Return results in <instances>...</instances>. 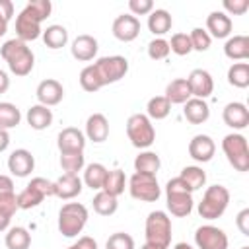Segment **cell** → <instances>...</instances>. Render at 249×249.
I'll use <instances>...</instances> for the list:
<instances>
[{
    "mask_svg": "<svg viewBox=\"0 0 249 249\" xmlns=\"http://www.w3.org/2000/svg\"><path fill=\"white\" fill-rule=\"evenodd\" d=\"M0 54H2V58L8 62L10 72L16 74V76H27V74L33 70L35 54H33V51L27 47V43H23V41L18 39V37L8 39V41L0 47Z\"/></svg>",
    "mask_w": 249,
    "mask_h": 249,
    "instance_id": "obj_1",
    "label": "cell"
},
{
    "mask_svg": "<svg viewBox=\"0 0 249 249\" xmlns=\"http://www.w3.org/2000/svg\"><path fill=\"white\" fill-rule=\"evenodd\" d=\"M165 200H167V210L177 216V218H185L193 212V193L189 191V187L177 177L169 179L165 185Z\"/></svg>",
    "mask_w": 249,
    "mask_h": 249,
    "instance_id": "obj_2",
    "label": "cell"
},
{
    "mask_svg": "<svg viewBox=\"0 0 249 249\" xmlns=\"http://www.w3.org/2000/svg\"><path fill=\"white\" fill-rule=\"evenodd\" d=\"M88 224V208L80 202H66L58 210V231L64 237H76Z\"/></svg>",
    "mask_w": 249,
    "mask_h": 249,
    "instance_id": "obj_3",
    "label": "cell"
},
{
    "mask_svg": "<svg viewBox=\"0 0 249 249\" xmlns=\"http://www.w3.org/2000/svg\"><path fill=\"white\" fill-rule=\"evenodd\" d=\"M230 204V191L224 185H212L204 191L202 200L198 202V214L204 220L220 218Z\"/></svg>",
    "mask_w": 249,
    "mask_h": 249,
    "instance_id": "obj_4",
    "label": "cell"
},
{
    "mask_svg": "<svg viewBox=\"0 0 249 249\" xmlns=\"http://www.w3.org/2000/svg\"><path fill=\"white\" fill-rule=\"evenodd\" d=\"M146 243L167 249L171 243V218L163 210H154L146 218Z\"/></svg>",
    "mask_w": 249,
    "mask_h": 249,
    "instance_id": "obj_5",
    "label": "cell"
},
{
    "mask_svg": "<svg viewBox=\"0 0 249 249\" xmlns=\"http://www.w3.org/2000/svg\"><path fill=\"white\" fill-rule=\"evenodd\" d=\"M126 136L134 148H150L156 140V130L152 121L144 113H134L126 121Z\"/></svg>",
    "mask_w": 249,
    "mask_h": 249,
    "instance_id": "obj_6",
    "label": "cell"
},
{
    "mask_svg": "<svg viewBox=\"0 0 249 249\" xmlns=\"http://www.w3.org/2000/svg\"><path fill=\"white\" fill-rule=\"evenodd\" d=\"M222 150L228 158V161L233 165L237 171H247L249 169V146L247 138L239 132L226 134L222 140Z\"/></svg>",
    "mask_w": 249,
    "mask_h": 249,
    "instance_id": "obj_7",
    "label": "cell"
},
{
    "mask_svg": "<svg viewBox=\"0 0 249 249\" xmlns=\"http://www.w3.org/2000/svg\"><path fill=\"white\" fill-rule=\"evenodd\" d=\"M93 70L101 82V86L107 84H115L121 78H124V74L128 72V60L121 54H113V56H101L97 58L93 64Z\"/></svg>",
    "mask_w": 249,
    "mask_h": 249,
    "instance_id": "obj_8",
    "label": "cell"
},
{
    "mask_svg": "<svg viewBox=\"0 0 249 249\" xmlns=\"http://www.w3.org/2000/svg\"><path fill=\"white\" fill-rule=\"evenodd\" d=\"M128 191H130L132 198L142 200V202H156L160 198V195H161L156 175L136 173V171L128 179Z\"/></svg>",
    "mask_w": 249,
    "mask_h": 249,
    "instance_id": "obj_9",
    "label": "cell"
},
{
    "mask_svg": "<svg viewBox=\"0 0 249 249\" xmlns=\"http://www.w3.org/2000/svg\"><path fill=\"white\" fill-rule=\"evenodd\" d=\"M195 243L198 249H228V235L224 233V230L212 224H204L196 228Z\"/></svg>",
    "mask_w": 249,
    "mask_h": 249,
    "instance_id": "obj_10",
    "label": "cell"
},
{
    "mask_svg": "<svg viewBox=\"0 0 249 249\" xmlns=\"http://www.w3.org/2000/svg\"><path fill=\"white\" fill-rule=\"evenodd\" d=\"M41 33H43V29H41V21L37 19V16L29 8H23L16 18V35H18V39L27 43V41H35L37 37H41Z\"/></svg>",
    "mask_w": 249,
    "mask_h": 249,
    "instance_id": "obj_11",
    "label": "cell"
},
{
    "mask_svg": "<svg viewBox=\"0 0 249 249\" xmlns=\"http://www.w3.org/2000/svg\"><path fill=\"white\" fill-rule=\"evenodd\" d=\"M187 84H189L191 95L193 97H198V99H206L214 91V80H212L210 72L208 70H202V68H195L189 74Z\"/></svg>",
    "mask_w": 249,
    "mask_h": 249,
    "instance_id": "obj_12",
    "label": "cell"
},
{
    "mask_svg": "<svg viewBox=\"0 0 249 249\" xmlns=\"http://www.w3.org/2000/svg\"><path fill=\"white\" fill-rule=\"evenodd\" d=\"M111 29H113V35L119 41L128 43V41H134L138 37V33H140V21L132 14H121V16L115 18Z\"/></svg>",
    "mask_w": 249,
    "mask_h": 249,
    "instance_id": "obj_13",
    "label": "cell"
},
{
    "mask_svg": "<svg viewBox=\"0 0 249 249\" xmlns=\"http://www.w3.org/2000/svg\"><path fill=\"white\" fill-rule=\"evenodd\" d=\"M35 95H37V101L45 107H53V105H58L64 97V88L58 80H53V78H47L43 82H39L37 89H35Z\"/></svg>",
    "mask_w": 249,
    "mask_h": 249,
    "instance_id": "obj_14",
    "label": "cell"
},
{
    "mask_svg": "<svg viewBox=\"0 0 249 249\" xmlns=\"http://www.w3.org/2000/svg\"><path fill=\"white\" fill-rule=\"evenodd\" d=\"M56 146L60 154H70V152H84L86 148V136L80 128L76 126H66L58 132Z\"/></svg>",
    "mask_w": 249,
    "mask_h": 249,
    "instance_id": "obj_15",
    "label": "cell"
},
{
    "mask_svg": "<svg viewBox=\"0 0 249 249\" xmlns=\"http://www.w3.org/2000/svg\"><path fill=\"white\" fill-rule=\"evenodd\" d=\"M214 152H216V144L208 134H196L189 142V156L195 161H200V163L210 161L214 158Z\"/></svg>",
    "mask_w": 249,
    "mask_h": 249,
    "instance_id": "obj_16",
    "label": "cell"
},
{
    "mask_svg": "<svg viewBox=\"0 0 249 249\" xmlns=\"http://www.w3.org/2000/svg\"><path fill=\"white\" fill-rule=\"evenodd\" d=\"M33 167H35V158L25 148L14 150L8 158V169L16 177H27L33 171Z\"/></svg>",
    "mask_w": 249,
    "mask_h": 249,
    "instance_id": "obj_17",
    "label": "cell"
},
{
    "mask_svg": "<svg viewBox=\"0 0 249 249\" xmlns=\"http://www.w3.org/2000/svg\"><path fill=\"white\" fill-rule=\"evenodd\" d=\"M231 27H233V21H231V18H230L226 12L214 10V12H210L208 18H206V33H208L210 37H216V39L230 37Z\"/></svg>",
    "mask_w": 249,
    "mask_h": 249,
    "instance_id": "obj_18",
    "label": "cell"
},
{
    "mask_svg": "<svg viewBox=\"0 0 249 249\" xmlns=\"http://www.w3.org/2000/svg\"><path fill=\"white\" fill-rule=\"evenodd\" d=\"M222 119L230 128L241 130L249 124V109L245 107V103L241 101H231L224 107L222 111Z\"/></svg>",
    "mask_w": 249,
    "mask_h": 249,
    "instance_id": "obj_19",
    "label": "cell"
},
{
    "mask_svg": "<svg viewBox=\"0 0 249 249\" xmlns=\"http://www.w3.org/2000/svg\"><path fill=\"white\" fill-rule=\"evenodd\" d=\"M82 179L74 173H62L56 181H54V196L62 198V200H70L74 196H78L82 193Z\"/></svg>",
    "mask_w": 249,
    "mask_h": 249,
    "instance_id": "obj_20",
    "label": "cell"
},
{
    "mask_svg": "<svg viewBox=\"0 0 249 249\" xmlns=\"http://www.w3.org/2000/svg\"><path fill=\"white\" fill-rule=\"evenodd\" d=\"M97 39L93 35H88V33H82L78 35L74 41H72V47H70V53L76 60H91L95 54H97Z\"/></svg>",
    "mask_w": 249,
    "mask_h": 249,
    "instance_id": "obj_21",
    "label": "cell"
},
{
    "mask_svg": "<svg viewBox=\"0 0 249 249\" xmlns=\"http://www.w3.org/2000/svg\"><path fill=\"white\" fill-rule=\"evenodd\" d=\"M86 136L93 142H105L109 136V121L103 113H93L86 121Z\"/></svg>",
    "mask_w": 249,
    "mask_h": 249,
    "instance_id": "obj_22",
    "label": "cell"
},
{
    "mask_svg": "<svg viewBox=\"0 0 249 249\" xmlns=\"http://www.w3.org/2000/svg\"><path fill=\"white\" fill-rule=\"evenodd\" d=\"M185 109H183V115L189 123L193 124H202L208 121L210 117V107L204 99H198V97H191L187 103H183Z\"/></svg>",
    "mask_w": 249,
    "mask_h": 249,
    "instance_id": "obj_23",
    "label": "cell"
},
{
    "mask_svg": "<svg viewBox=\"0 0 249 249\" xmlns=\"http://www.w3.org/2000/svg\"><path fill=\"white\" fill-rule=\"evenodd\" d=\"M25 119H27V124H29L33 130H45V128H49L51 123H53V111H51L49 107L37 103V105H31V107L27 109Z\"/></svg>",
    "mask_w": 249,
    "mask_h": 249,
    "instance_id": "obj_24",
    "label": "cell"
},
{
    "mask_svg": "<svg viewBox=\"0 0 249 249\" xmlns=\"http://www.w3.org/2000/svg\"><path fill=\"white\" fill-rule=\"evenodd\" d=\"M191 89H189V84H187V78H175L167 84L165 88V99L173 105H183L191 99Z\"/></svg>",
    "mask_w": 249,
    "mask_h": 249,
    "instance_id": "obj_25",
    "label": "cell"
},
{
    "mask_svg": "<svg viewBox=\"0 0 249 249\" xmlns=\"http://www.w3.org/2000/svg\"><path fill=\"white\" fill-rule=\"evenodd\" d=\"M224 54L231 60H245L249 58V37L247 35H233L224 45Z\"/></svg>",
    "mask_w": 249,
    "mask_h": 249,
    "instance_id": "obj_26",
    "label": "cell"
},
{
    "mask_svg": "<svg viewBox=\"0 0 249 249\" xmlns=\"http://www.w3.org/2000/svg\"><path fill=\"white\" fill-rule=\"evenodd\" d=\"M171 14L163 8H156L148 14V29L154 33V35H163L171 29Z\"/></svg>",
    "mask_w": 249,
    "mask_h": 249,
    "instance_id": "obj_27",
    "label": "cell"
},
{
    "mask_svg": "<svg viewBox=\"0 0 249 249\" xmlns=\"http://www.w3.org/2000/svg\"><path fill=\"white\" fill-rule=\"evenodd\" d=\"M107 167L99 161H93L89 165H86L84 169V181L91 191H101L103 189V183H105V177H107Z\"/></svg>",
    "mask_w": 249,
    "mask_h": 249,
    "instance_id": "obj_28",
    "label": "cell"
},
{
    "mask_svg": "<svg viewBox=\"0 0 249 249\" xmlns=\"http://www.w3.org/2000/svg\"><path fill=\"white\" fill-rule=\"evenodd\" d=\"M45 45L49 49H62L66 43H68V31L64 25H58V23H53L49 25L43 33H41Z\"/></svg>",
    "mask_w": 249,
    "mask_h": 249,
    "instance_id": "obj_29",
    "label": "cell"
},
{
    "mask_svg": "<svg viewBox=\"0 0 249 249\" xmlns=\"http://www.w3.org/2000/svg\"><path fill=\"white\" fill-rule=\"evenodd\" d=\"M160 156L156 152H140L134 158V171L136 173H148V175H156L160 171Z\"/></svg>",
    "mask_w": 249,
    "mask_h": 249,
    "instance_id": "obj_30",
    "label": "cell"
},
{
    "mask_svg": "<svg viewBox=\"0 0 249 249\" xmlns=\"http://www.w3.org/2000/svg\"><path fill=\"white\" fill-rule=\"evenodd\" d=\"M179 179H181V181L189 187V191L193 193V191H198L200 187H204V183H206V173H204L202 167H198V165H187V167L181 169Z\"/></svg>",
    "mask_w": 249,
    "mask_h": 249,
    "instance_id": "obj_31",
    "label": "cell"
},
{
    "mask_svg": "<svg viewBox=\"0 0 249 249\" xmlns=\"http://www.w3.org/2000/svg\"><path fill=\"white\" fill-rule=\"evenodd\" d=\"M4 241H6L8 249H29L31 233L23 226H14V228H8V233H6Z\"/></svg>",
    "mask_w": 249,
    "mask_h": 249,
    "instance_id": "obj_32",
    "label": "cell"
},
{
    "mask_svg": "<svg viewBox=\"0 0 249 249\" xmlns=\"http://www.w3.org/2000/svg\"><path fill=\"white\" fill-rule=\"evenodd\" d=\"M91 204H93V210H95L99 216H111V214H115L117 208H119L117 196H113V195H109V193H105V191H99V193L93 196Z\"/></svg>",
    "mask_w": 249,
    "mask_h": 249,
    "instance_id": "obj_33",
    "label": "cell"
},
{
    "mask_svg": "<svg viewBox=\"0 0 249 249\" xmlns=\"http://www.w3.org/2000/svg\"><path fill=\"white\" fill-rule=\"evenodd\" d=\"M169 111H171V103L165 99V95H156L146 105V117L150 121L152 119L154 121H161V119H165L169 115Z\"/></svg>",
    "mask_w": 249,
    "mask_h": 249,
    "instance_id": "obj_34",
    "label": "cell"
},
{
    "mask_svg": "<svg viewBox=\"0 0 249 249\" xmlns=\"http://www.w3.org/2000/svg\"><path fill=\"white\" fill-rule=\"evenodd\" d=\"M19 121H21L19 109L10 101H0V128L4 130L14 128L19 124Z\"/></svg>",
    "mask_w": 249,
    "mask_h": 249,
    "instance_id": "obj_35",
    "label": "cell"
},
{
    "mask_svg": "<svg viewBox=\"0 0 249 249\" xmlns=\"http://www.w3.org/2000/svg\"><path fill=\"white\" fill-rule=\"evenodd\" d=\"M124 183H126L124 171L123 169H111V171H107V177H105V183H103L101 191H105L113 196H119L124 191Z\"/></svg>",
    "mask_w": 249,
    "mask_h": 249,
    "instance_id": "obj_36",
    "label": "cell"
},
{
    "mask_svg": "<svg viewBox=\"0 0 249 249\" xmlns=\"http://www.w3.org/2000/svg\"><path fill=\"white\" fill-rule=\"evenodd\" d=\"M228 82L235 88L249 86V64L247 62H233L228 68Z\"/></svg>",
    "mask_w": 249,
    "mask_h": 249,
    "instance_id": "obj_37",
    "label": "cell"
},
{
    "mask_svg": "<svg viewBox=\"0 0 249 249\" xmlns=\"http://www.w3.org/2000/svg\"><path fill=\"white\" fill-rule=\"evenodd\" d=\"M86 165V158L84 152H70V154H60V167L64 173H74L78 175V171H82Z\"/></svg>",
    "mask_w": 249,
    "mask_h": 249,
    "instance_id": "obj_38",
    "label": "cell"
},
{
    "mask_svg": "<svg viewBox=\"0 0 249 249\" xmlns=\"http://www.w3.org/2000/svg\"><path fill=\"white\" fill-rule=\"evenodd\" d=\"M43 200H45V196H43L35 187H31L29 183H27V185H25V189L18 195V206H19V208H23V210L35 208V206H39Z\"/></svg>",
    "mask_w": 249,
    "mask_h": 249,
    "instance_id": "obj_39",
    "label": "cell"
},
{
    "mask_svg": "<svg viewBox=\"0 0 249 249\" xmlns=\"http://www.w3.org/2000/svg\"><path fill=\"white\" fill-rule=\"evenodd\" d=\"M80 86H82L86 91H91V93L103 88L91 64H88L86 68H82V72H80Z\"/></svg>",
    "mask_w": 249,
    "mask_h": 249,
    "instance_id": "obj_40",
    "label": "cell"
},
{
    "mask_svg": "<svg viewBox=\"0 0 249 249\" xmlns=\"http://www.w3.org/2000/svg\"><path fill=\"white\" fill-rule=\"evenodd\" d=\"M189 39H191V47L193 51H208L210 45H212V37L206 33V29L202 27H195L191 33H189Z\"/></svg>",
    "mask_w": 249,
    "mask_h": 249,
    "instance_id": "obj_41",
    "label": "cell"
},
{
    "mask_svg": "<svg viewBox=\"0 0 249 249\" xmlns=\"http://www.w3.org/2000/svg\"><path fill=\"white\" fill-rule=\"evenodd\" d=\"M167 43H169V51H173L179 56H185V54H189L193 51L191 39H189L187 33H173L171 35V41H167Z\"/></svg>",
    "mask_w": 249,
    "mask_h": 249,
    "instance_id": "obj_42",
    "label": "cell"
},
{
    "mask_svg": "<svg viewBox=\"0 0 249 249\" xmlns=\"http://www.w3.org/2000/svg\"><path fill=\"white\" fill-rule=\"evenodd\" d=\"M169 53H171L169 51V43L163 37H156V39H152L148 43V56L152 60H163V58H167Z\"/></svg>",
    "mask_w": 249,
    "mask_h": 249,
    "instance_id": "obj_43",
    "label": "cell"
},
{
    "mask_svg": "<svg viewBox=\"0 0 249 249\" xmlns=\"http://www.w3.org/2000/svg\"><path fill=\"white\" fill-rule=\"evenodd\" d=\"M105 249H134V239L124 231H117V233L109 235Z\"/></svg>",
    "mask_w": 249,
    "mask_h": 249,
    "instance_id": "obj_44",
    "label": "cell"
},
{
    "mask_svg": "<svg viewBox=\"0 0 249 249\" xmlns=\"http://www.w3.org/2000/svg\"><path fill=\"white\" fill-rule=\"evenodd\" d=\"M25 8H29V10L37 16V19H39V21H43V19H47V18L51 16L53 4H51L49 0H29Z\"/></svg>",
    "mask_w": 249,
    "mask_h": 249,
    "instance_id": "obj_45",
    "label": "cell"
},
{
    "mask_svg": "<svg viewBox=\"0 0 249 249\" xmlns=\"http://www.w3.org/2000/svg\"><path fill=\"white\" fill-rule=\"evenodd\" d=\"M18 195L12 191V193H2L0 195V212L6 214V216H14L16 210H18Z\"/></svg>",
    "mask_w": 249,
    "mask_h": 249,
    "instance_id": "obj_46",
    "label": "cell"
},
{
    "mask_svg": "<svg viewBox=\"0 0 249 249\" xmlns=\"http://www.w3.org/2000/svg\"><path fill=\"white\" fill-rule=\"evenodd\" d=\"M29 185L35 187L45 198H47V196H54V181H49V179H45V177H33V179L29 181Z\"/></svg>",
    "mask_w": 249,
    "mask_h": 249,
    "instance_id": "obj_47",
    "label": "cell"
},
{
    "mask_svg": "<svg viewBox=\"0 0 249 249\" xmlns=\"http://www.w3.org/2000/svg\"><path fill=\"white\" fill-rule=\"evenodd\" d=\"M128 8L132 16H146L154 10V2L152 0H128Z\"/></svg>",
    "mask_w": 249,
    "mask_h": 249,
    "instance_id": "obj_48",
    "label": "cell"
},
{
    "mask_svg": "<svg viewBox=\"0 0 249 249\" xmlns=\"http://www.w3.org/2000/svg\"><path fill=\"white\" fill-rule=\"evenodd\" d=\"M224 10L226 14H233V16H241L249 10V2L247 0H224Z\"/></svg>",
    "mask_w": 249,
    "mask_h": 249,
    "instance_id": "obj_49",
    "label": "cell"
},
{
    "mask_svg": "<svg viewBox=\"0 0 249 249\" xmlns=\"http://www.w3.org/2000/svg\"><path fill=\"white\" fill-rule=\"evenodd\" d=\"M235 224H237V228H239V231H241L243 235H249V208H243V210L237 214Z\"/></svg>",
    "mask_w": 249,
    "mask_h": 249,
    "instance_id": "obj_50",
    "label": "cell"
},
{
    "mask_svg": "<svg viewBox=\"0 0 249 249\" xmlns=\"http://www.w3.org/2000/svg\"><path fill=\"white\" fill-rule=\"evenodd\" d=\"M68 249H97V241L89 235H82L74 245H70Z\"/></svg>",
    "mask_w": 249,
    "mask_h": 249,
    "instance_id": "obj_51",
    "label": "cell"
},
{
    "mask_svg": "<svg viewBox=\"0 0 249 249\" xmlns=\"http://www.w3.org/2000/svg\"><path fill=\"white\" fill-rule=\"evenodd\" d=\"M14 16V4L12 0H0V18L4 21H10Z\"/></svg>",
    "mask_w": 249,
    "mask_h": 249,
    "instance_id": "obj_52",
    "label": "cell"
},
{
    "mask_svg": "<svg viewBox=\"0 0 249 249\" xmlns=\"http://www.w3.org/2000/svg\"><path fill=\"white\" fill-rule=\"evenodd\" d=\"M12 191H14V181H12V177L0 173V195H2V193H12Z\"/></svg>",
    "mask_w": 249,
    "mask_h": 249,
    "instance_id": "obj_53",
    "label": "cell"
},
{
    "mask_svg": "<svg viewBox=\"0 0 249 249\" xmlns=\"http://www.w3.org/2000/svg\"><path fill=\"white\" fill-rule=\"evenodd\" d=\"M8 88H10V78L4 70H0V93H6Z\"/></svg>",
    "mask_w": 249,
    "mask_h": 249,
    "instance_id": "obj_54",
    "label": "cell"
},
{
    "mask_svg": "<svg viewBox=\"0 0 249 249\" xmlns=\"http://www.w3.org/2000/svg\"><path fill=\"white\" fill-rule=\"evenodd\" d=\"M8 146H10V134H8V130L0 128V152H4Z\"/></svg>",
    "mask_w": 249,
    "mask_h": 249,
    "instance_id": "obj_55",
    "label": "cell"
},
{
    "mask_svg": "<svg viewBox=\"0 0 249 249\" xmlns=\"http://www.w3.org/2000/svg\"><path fill=\"white\" fill-rule=\"evenodd\" d=\"M10 220H12L10 216H6V214L0 212V231H6L10 228Z\"/></svg>",
    "mask_w": 249,
    "mask_h": 249,
    "instance_id": "obj_56",
    "label": "cell"
},
{
    "mask_svg": "<svg viewBox=\"0 0 249 249\" xmlns=\"http://www.w3.org/2000/svg\"><path fill=\"white\" fill-rule=\"evenodd\" d=\"M6 31H8V21H4V19L0 18V37H2Z\"/></svg>",
    "mask_w": 249,
    "mask_h": 249,
    "instance_id": "obj_57",
    "label": "cell"
},
{
    "mask_svg": "<svg viewBox=\"0 0 249 249\" xmlns=\"http://www.w3.org/2000/svg\"><path fill=\"white\" fill-rule=\"evenodd\" d=\"M173 249H193V247H191L189 243H177V245H175Z\"/></svg>",
    "mask_w": 249,
    "mask_h": 249,
    "instance_id": "obj_58",
    "label": "cell"
},
{
    "mask_svg": "<svg viewBox=\"0 0 249 249\" xmlns=\"http://www.w3.org/2000/svg\"><path fill=\"white\" fill-rule=\"evenodd\" d=\"M140 249H161V247H158V245H152V243H144Z\"/></svg>",
    "mask_w": 249,
    "mask_h": 249,
    "instance_id": "obj_59",
    "label": "cell"
},
{
    "mask_svg": "<svg viewBox=\"0 0 249 249\" xmlns=\"http://www.w3.org/2000/svg\"><path fill=\"white\" fill-rule=\"evenodd\" d=\"M241 249H249V247H247V245H243V247H241Z\"/></svg>",
    "mask_w": 249,
    "mask_h": 249,
    "instance_id": "obj_60",
    "label": "cell"
}]
</instances>
